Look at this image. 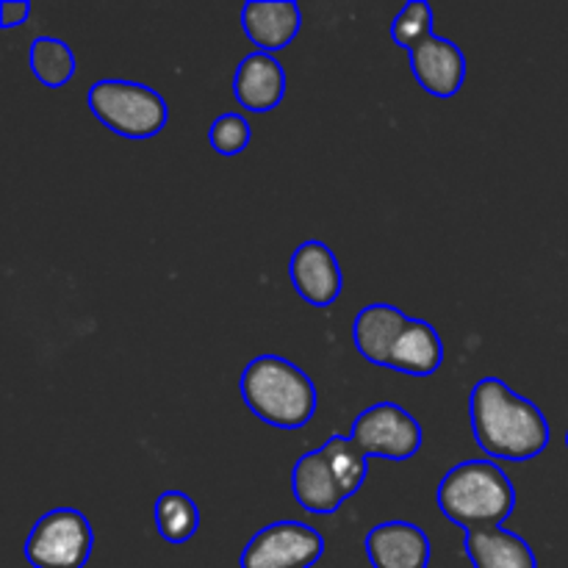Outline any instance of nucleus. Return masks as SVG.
Here are the masks:
<instances>
[{"mask_svg":"<svg viewBox=\"0 0 568 568\" xmlns=\"http://www.w3.org/2000/svg\"><path fill=\"white\" fill-rule=\"evenodd\" d=\"M433 37V9L425 0H410L403 6L392 22V39L405 50H414L416 44Z\"/></svg>","mask_w":568,"mask_h":568,"instance_id":"nucleus-20","label":"nucleus"},{"mask_svg":"<svg viewBox=\"0 0 568 568\" xmlns=\"http://www.w3.org/2000/svg\"><path fill=\"white\" fill-rule=\"evenodd\" d=\"M92 525L75 508H55L33 525L26 560L33 568H83L92 555Z\"/></svg>","mask_w":568,"mask_h":568,"instance_id":"nucleus-5","label":"nucleus"},{"mask_svg":"<svg viewBox=\"0 0 568 568\" xmlns=\"http://www.w3.org/2000/svg\"><path fill=\"white\" fill-rule=\"evenodd\" d=\"M408 55L414 78L433 98H455L458 89L464 87L466 59L453 39L433 33L425 42L416 44L414 50H408Z\"/></svg>","mask_w":568,"mask_h":568,"instance_id":"nucleus-9","label":"nucleus"},{"mask_svg":"<svg viewBox=\"0 0 568 568\" xmlns=\"http://www.w3.org/2000/svg\"><path fill=\"white\" fill-rule=\"evenodd\" d=\"M349 438L364 458L375 455L386 460H408L422 449L419 422L394 403H377L361 410Z\"/></svg>","mask_w":568,"mask_h":568,"instance_id":"nucleus-6","label":"nucleus"},{"mask_svg":"<svg viewBox=\"0 0 568 568\" xmlns=\"http://www.w3.org/2000/svg\"><path fill=\"white\" fill-rule=\"evenodd\" d=\"M253 139V128L242 114H222L211 122L209 142L220 155H239Z\"/></svg>","mask_w":568,"mask_h":568,"instance_id":"nucleus-21","label":"nucleus"},{"mask_svg":"<svg viewBox=\"0 0 568 568\" xmlns=\"http://www.w3.org/2000/svg\"><path fill=\"white\" fill-rule=\"evenodd\" d=\"M92 114L103 122L109 131L125 139H150L164 131L170 120L164 98L148 83L120 81V78H103L92 83L87 94Z\"/></svg>","mask_w":568,"mask_h":568,"instance_id":"nucleus-4","label":"nucleus"},{"mask_svg":"<svg viewBox=\"0 0 568 568\" xmlns=\"http://www.w3.org/2000/svg\"><path fill=\"white\" fill-rule=\"evenodd\" d=\"M322 453L327 455V460L333 464L336 469L338 480L344 483L347 494H358L366 483V458L355 449L353 438L349 436H331L322 447Z\"/></svg>","mask_w":568,"mask_h":568,"instance_id":"nucleus-19","label":"nucleus"},{"mask_svg":"<svg viewBox=\"0 0 568 568\" xmlns=\"http://www.w3.org/2000/svg\"><path fill=\"white\" fill-rule=\"evenodd\" d=\"M444 361V344L436 327L425 320H408L399 333L397 344L388 358V369L405 372V375L427 377L438 372Z\"/></svg>","mask_w":568,"mask_h":568,"instance_id":"nucleus-15","label":"nucleus"},{"mask_svg":"<svg viewBox=\"0 0 568 568\" xmlns=\"http://www.w3.org/2000/svg\"><path fill=\"white\" fill-rule=\"evenodd\" d=\"M464 549L475 568H538L530 544L503 527L466 532Z\"/></svg>","mask_w":568,"mask_h":568,"instance_id":"nucleus-16","label":"nucleus"},{"mask_svg":"<svg viewBox=\"0 0 568 568\" xmlns=\"http://www.w3.org/2000/svg\"><path fill=\"white\" fill-rule=\"evenodd\" d=\"M410 316H405L403 311L394 308L388 303H372L355 316L353 325V342L358 347V353L364 355L369 364L388 366L392 358V349L397 344L399 333L408 325Z\"/></svg>","mask_w":568,"mask_h":568,"instance_id":"nucleus-14","label":"nucleus"},{"mask_svg":"<svg viewBox=\"0 0 568 568\" xmlns=\"http://www.w3.org/2000/svg\"><path fill=\"white\" fill-rule=\"evenodd\" d=\"M303 26V14L294 0H253L242 9V28L250 37V42L261 53L283 50L294 42Z\"/></svg>","mask_w":568,"mask_h":568,"instance_id":"nucleus-13","label":"nucleus"},{"mask_svg":"<svg viewBox=\"0 0 568 568\" xmlns=\"http://www.w3.org/2000/svg\"><path fill=\"white\" fill-rule=\"evenodd\" d=\"M28 61H31V72L37 75V81L44 83L48 89H59L64 83H70L78 70L72 48L55 37L33 39Z\"/></svg>","mask_w":568,"mask_h":568,"instance_id":"nucleus-17","label":"nucleus"},{"mask_svg":"<svg viewBox=\"0 0 568 568\" xmlns=\"http://www.w3.org/2000/svg\"><path fill=\"white\" fill-rule=\"evenodd\" d=\"M325 555V541L303 521H275L250 538L242 568H311Z\"/></svg>","mask_w":568,"mask_h":568,"instance_id":"nucleus-7","label":"nucleus"},{"mask_svg":"<svg viewBox=\"0 0 568 568\" xmlns=\"http://www.w3.org/2000/svg\"><path fill=\"white\" fill-rule=\"evenodd\" d=\"M366 555L372 568H427L430 538L410 521H383L366 536Z\"/></svg>","mask_w":568,"mask_h":568,"instance_id":"nucleus-10","label":"nucleus"},{"mask_svg":"<svg viewBox=\"0 0 568 568\" xmlns=\"http://www.w3.org/2000/svg\"><path fill=\"white\" fill-rule=\"evenodd\" d=\"M566 447H568V433H566Z\"/></svg>","mask_w":568,"mask_h":568,"instance_id":"nucleus-23","label":"nucleus"},{"mask_svg":"<svg viewBox=\"0 0 568 568\" xmlns=\"http://www.w3.org/2000/svg\"><path fill=\"white\" fill-rule=\"evenodd\" d=\"M469 414L477 447L488 458L530 460L547 449V416L499 377H483L471 388Z\"/></svg>","mask_w":568,"mask_h":568,"instance_id":"nucleus-1","label":"nucleus"},{"mask_svg":"<svg viewBox=\"0 0 568 568\" xmlns=\"http://www.w3.org/2000/svg\"><path fill=\"white\" fill-rule=\"evenodd\" d=\"M292 491L294 499L300 503V508L320 516L336 514L344 505V499H349L347 488L338 480L336 469H333V464L327 460V455L322 453V449L305 453L303 458L294 464Z\"/></svg>","mask_w":568,"mask_h":568,"instance_id":"nucleus-12","label":"nucleus"},{"mask_svg":"<svg viewBox=\"0 0 568 568\" xmlns=\"http://www.w3.org/2000/svg\"><path fill=\"white\" fill-rule=\"evenodd\" d=\"M438 510L466 532L503 527L516 510V488L491 458L464 460L444 475L436 491Z\"/></svg>","mask_w":568,"mask_h":568,"instance_id":"nucleus-2","label":"nucleus"},{"mask_svg":"<svg viewBox=\"0 0 568 568\" xmlns=\"http://www.w3.org/2000/svg\"><path fill=\"white\" fill-rule=\"evenodd\" d=\"M31 14V3L28 0H3L0 3V26L3 28H14L22 26Z\"/></svg>","mask_w":568,"mask_h":568,"instance_id":"nucleus-22","label":"nucleus"},{"mask_svg":"<svg viewBox=\"0 0 568 568\" xmlns=\"http://www.w3.org/2000/svg\"><path fill=\"white\" fill-rule=\"evenodd\" d=\"M155 527L166 544H186L200 527V510L183 491H164L155 499Z\"/></svg>","mask_w":568,"mask_h":568,"instance_id":"nucleus-18","label":"nucleus"},{"mask_svg":"<svg viewBox=\"0 0 568 568\" xmlns=\"http://www.w3.org/2000/svg\"><path fill=\"white\" fill-rule=\"evenodd\" d=\"M288 275H292V283L300 297L305 303L316 305V308H327V305H333L342 297L344 281L338 258L327 244L316 242V239L303 242L294 250Z\"/></svg>","mask_w":568,"mask_h":568,"instance_id":"nucleus-8","label":"nucleus"},{"mask_svg":"<svg viewBox=\"0 0 568 568\" xmlns=\"http://www.w3.org/2000/svg\"><path fill=\"white\" fill-rule=\"evenodd\" d=\"M283 94H286V72H283L281 61L272 53H261V50L244 55L236 78H233L236 103L253 114H266V111L281 105Z\"/></svg>","mask_w":568,"mask_h":568,"instance_id":"nucleus-11","label":"nucleus"},{"mask_svg":"<svg viewBox=\"0 0 568 568\" xmlns=\"http://www.w3.org/2000/svg\"><path fill=\"white\" fill-rule=\"evenodd\" d=\"M244 405L261 422L281 430H300L316 414V388L311 377L281 355H258L239 377Z\"/></svg>","mask_w":568,"mask_h":568,"instance_id":"nucleus-3","label":"nucleus"}]
</instances>
